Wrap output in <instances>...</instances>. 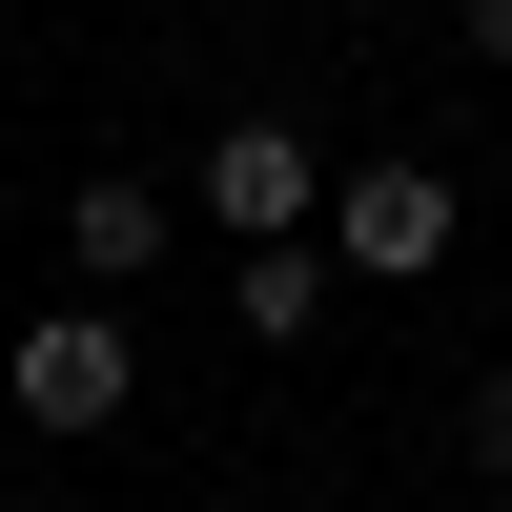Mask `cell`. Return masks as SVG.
Segmentation results:
<instances>
[{"label":"cell","mask_w":512,"mask_h":512,"mask_svg":"<svg viewBox=\"0 0 512 512\" xmlns=\"http://www.w3.org/2000/svg\"><path fill=\"white\" fill-rule=\"evenodd\" d=\"M0 390H21V431H123V410H144V328L82 287V308H41L21 349H0Z\"/></svg>","instance_id":"obj_1"},{"label":"cell","mask_w":512,"mask_h":512,"mask_svg":"<svg viewBox=\"0 0 512 512\" xmlns=\"http://www.w3.org/2000/svg\"><path fill=\"white\" fill-rule=\"evenodd\" d=\"M472 472L512 492V369H492V390H472Z\"/></svg>","instance_id":"obj_6"},{"label":"cell","mask_w":512,"mask_h":512,"mask_svg":"<svg viewBox=\"0 0 512 512\" xmlns=\"http://www.w3.org/2000/svg\"><path fill=\"white\" fill-rule=\"evenodd\" d=\"M451 246H472L451 164H349V185H328V267H349V287H431Z\"/></svg>","instance_id":"obj_2"},{"label":"cell","mask_w":512,"mask_h":512,"mask_svg":"<svg viewBox=\"0 0 512 512\" xmlns=\"http://www.w3.org/2000/svg\"><path fill=\"white\" fill-rule=\"evenodd\" d=\"M472 512H512V492H472Z\"/></svg>","instance_id":"obj_8"},{"label":"cell","mask_w":512,"mask_h":512,"mask_svg":"<svg viewBox=\"0 0 512 512\" xmlns=\"http://www.w3.org/2000/svg\"><path fill=\"white\" fill-rule=\"evenodd\" d=\"M205 226H226V246H287V226H328V185H308V123H287V103H246L226 144H205Z\"/></svg>","instance_id":"obj_3"},{"label":"cell","mask_w":512,"mask_h":512,"mask_svg":"<svg viewBox=\"0 0 512 512\" xmlns=\"http://www.w3.org/2000/svg\"><path fill=\"white\" fill-rule=\"evenodd\" d=\"M164 226H185V205H164L144 164H82V185H62V287H103V308H123V287L164 267Z\"/></svg>","instance_id":"obj_4"},{"label":"cell","mask_w":512,"mask_h":512,"mask_svg":"<svg viewBox=\"0 0 512 512\" xmlns=\"http://www.w3.org/2000/svg\"><path fill=\"white\" fill-rule=\"evenodd\" d=\"M328 308H349V267H328V226H287V246H226V328H246V349H308Z\"/></svg>","instance_id":"obj_5"},{"label":"cell","mask_w":512,"mask_h":512,"mask_svg":"<svg viewBox=\"0 0 512 512\" xmlns=\"http://www.w3.org/2000/svg\"><path fill=\"white\" fill-rule=\"evenodd\" d=\"M472 62H492V82H512V0H472Z\"/></svg>","instance_id":"obj_7"}]
</instances>
